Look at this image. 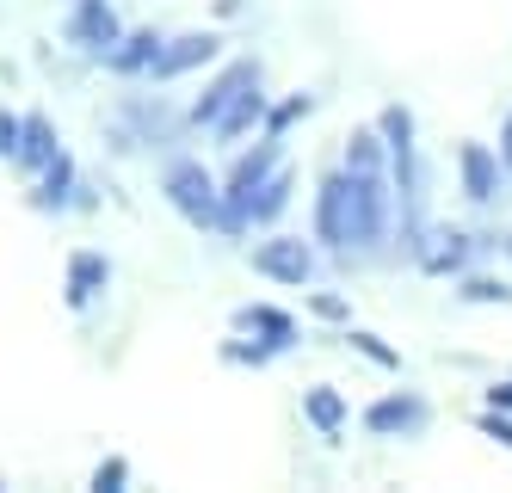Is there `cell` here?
I'll use <instances>...</instances> for the list:
<instances>
[{"label": "cell", "mask_w": 512, "mask_h": 493, "mask_svg": "<svg viewBox=\"0 0 512 493\" xmlns=\"http://www.w3.org/2000/svg\"><path fill=\"white\" fill-rule=\"evenodd\" d=\"M161 185H167V204L186 216L192 229H216V222H223V192H216V179L198 161H173Z\"/></svg>", "instance_id": "cell-1"}, {"label": "cell", "mask_w": 512, "mask_h": 493, "mask_svg": "<svg viewBox=\"0 0 512 493\" xmlns=\"http://www.w3.org/2000/svg\"><path fill=\"white\" fill-rule=\"evenodd\" d=\"M352 222H358V198H352V173H334L321 185V198H315V235L321 247H352Z\"/></svg>", "instance_id": "cell-2"}, {"label": "cell", "mask_w": 512, "mask_h": 493, "mask_svg": "<svg viewBox=\"0 0 512 493\" xmlns=\"http://www.w3.org/2000/svg\"><path fill=\"white\" fill-rule=\"evenodd\" d=\"M272 167H278V136L266 130V142H260V148H247V155L229 167V179H223V204H229V222H241V216H247V198H253V185H260Z\"/></svg>", "instance_id": "cell-3"}, {"label": "cell", "mask_w": 512, "mask_h": 493, "mask_svg": "<svg viewBox=\"0 0 512 493\" xmlns=\"http://www.w3.org/2000/svg\"><path fill=\"white\" fill-rule=\"evenodd\" d=\"M352 198H358L352 247H377L389 235V185H383V173H352Z\"/></svg>", "instance_id": "cell-4"}, {"label": "cell", "mask_w": 512, "mask_h": 493, "mask_svg": "<svg viewBox=\"0 0 512 493\" xmlns=\"http://www.w3.org/2000/svg\"><path fill=\"white\" fill-rule=\"evenodd\" d=\"M253 87H260V62H253V56H241V62H229V68L210 81V93L192 105V118H198V124H216V118H223V111H229L241 93H253Z\"/></svg>", "instance_id": "cell-5"}, {"label": "cell", "mask_w": 512, "mask_h": 493, "mask_svg": "<svg viewBox=\"0 0 512 493\" xmlns=\"http://www.w3.org/2000/svg\"><path fill=\"white\" fill-rule=\"evenodd\" d=\"M253 265H260L266 278H278V284H309L315 253H309V241H297V235H272L266 247H253Z\"/></svg>", "instance_id": "cell-6"}, {"label": "cell", "mask_w": 512, "mask_h": 493, "mask_svg": "<svg viewBox=\"0 0 512 493\" xmlns=\"http://www.w3.org/2000/svg\"><path fill=\"white\" fill-rule=\"evenodd\" d=\"M68 44L112 50V44H118V13H112V0H75V13H68Z\"/></svg>", "instance_id": "cell-7"}, {"label": "cell", "mask_w": 512, "mask_h": 493, "mask_svg": "<svg viewBox=\"0 0 512 493\" xmlns=\"http://www.w3.org/2000/svg\"><path fill=\"white\" fill-rule=\"evenodd\" d=\"M210 56H216V37H210V31H192V37H173V44H161L155 62H149V74H155V81H173V74H192V68L210 62Z\"/></svg>", "instance_id": "cell-8"}, {"label": "cell", "mask_w": 512, "mask_h": 493, "mask_svg": "<svg viewBox=\"0 0 512 493\" xmlns=\"http://www.w3.org/2000/svg\"><path fill=\"white\" fill-rule=\"evenodd\" d=\"M13 161H19L25 173H38V167H50V161H56V130H50L44 111H31V118L19 124V148H13Z\"/></svg>", "instance_id": "cell-9"}, {"label": "cell", "mask_w": 512, "mask_h": 493, "mask_svg": "<svg viewBox=\"0 0 512 493\" xmlns=\"http://www.w3.org/2000/svg\"><path fill=\"white\" fill-rule=\"evenodd\" d=\"M364 426H371V432H383V438H389V432H408V438H414V432L426 426V401H414V395L377 401L371 413H364Z\"/></svg>", "instance_id": "cell-10"}, {"label": "cell", "mask_w": 512, "mask_h": 493, "mask_svg": "<svg viewBox=\"0 0 512 493\" xmlns=\"http://www.w3.org/2000/svg\"><path fill=\"white\" fill-rule=\"evenodd\" d=\"M457 167H463V179H469V198H475V204H494V192H500V161L488 155V148H482V142H463Z\"/></svg>", "instance_id": "cell-11"}, {"label": "cell", "mask_w": 512, "mask_h": 493, "mask_svg": "<svg viewBox=\"0 0 512 493\" xmlns=\"http://www.w3.org/2000/svg\"><path fill=\"white\" fill-rule=\"evenodd\" d=\"M389 167V142L377 130H352V148H346V173H383Z\"/></svg>", "instance_id": "cell-12"}, {"label": "cell", "mask_w": 512, "mask_h": 493, "mask_svg": "<svg viewBox=\"0 0 512 493\" xmlns=\"http://www.w3.org/2000/svg\"><path fill=\"white\" fill-rule=\"evenodd\" d=\"M68 185H75V161L56 155V161L44 167V185H38V198H31V204H38V210H62V204H68Z\"/></svg>", "instance_id": "cell-13"}, {"label": "cell", "mask_w": 512, "mask_h": 493, "mask_svg": "<svg viewBox=\"0 0 512 493\" xmlns=\"http://www.w3.org/2000/svg\"><path fill=\"white\" fill-rule=\"evenodd\" d=\"M155 50H161V37H155V31H136L124 50H105V62H112L118 74H136V68H149V62H155Z\"/></svg>", "instance_id": "cell-14"}, {"label": "cell", "mask_w": 512, "mask_h": 493, "mask_svg": "<svg viewBox=\"0 0 512 493\" xmlns=\"http://www.w3.org/2000/svg\"><path fill=\"white\" fill-rule=\"evenodd\" d=\"M235 327L272 333V346H290V339H297V321H290V315H278V309H241V315H235Z\"/></svg>", "instance_id": "cell-15"}, {"label": "cell", "mask_w": 512, "mask_h": 493, "mask_svg": "<svg viewBox=\"0 0 512 493\" xmlns=\"http://www.w3.org/2000/svg\"><path fill=\"white\" fill-rule=\"evenodd\" d=\"M260 111H266V93H260V87H253V93H241V99L223 111V118H216V136H223V142H229V136H241L253 118H260Z\"/></svg>", "instance_id": "cell-16"}, {"label": "cell", "mask_w": 512, "mask_h": 493, "mask_svg": "<svg viewBox=\"0 0 512 493\" xmlns=\"http://www.w3.org/2000/svg\"><path fill=\"white\" fill-rule=\"evenodd\" d=\"M290 204V173H278V179H260V185H253V198H247V216H278Z\"/></svg>", "instance_id": "cell-17"}, {"label": "cell", "mask_w": 512, "mask_h": 493, "mask_svg": "<svg viewBox=\"0 0 512 493\" xmlns=\"http://www.w3.org/2000/svg\"><path fill=\"white\" fill-rule=\"evenodd\" d=\"M99 284H105V259H87V253H81L75 265H68V302H75V309H81Z\"/></svg>", "instance_id": "cell-18"}, {"label": "cell", "mask_w": 512, "mask_h": 493, "mask_svg": "<svg viewBox=\"0 0 512 493\" xmlns=\"http://www.w3.org/2000/svg\"><path fill=\"white\" fill-rule=\"evenodd\" d=\"M309 420H321V432L334 438V432L346 426V407H340V395H334V389H309Z\"/></svg>", "instance_id": "cell-19"}, {"label": "cell", "mask_w": 512, "mask_h": 493, "mask_svg": "<svg viewBox=\"0 0 512 493\" xmlns=\"http://www.w3.org/2000/svg\"><path fill=\"white\" fill-rule=\"evenodd\" d=\"M438 241H445V247H426V253H420L426 272H451V265L469 259V241H463V235H438Z\"/></svg>", "instance_id": "cell-20"}, {"label": "cell", "mask_w": 512, "mask_h": 493, "mask_svg": "<svg viewBox=\"0 0 512 493\" xmlns=\"http://www.w3.org/2000/svg\"><path fill=\"white\" fill-rule=\"evenodd\" d=\"M463 296H469V302H512V290L494 284V278H463Z\"/></svg>", "instance_id": "cell-21"}, {"label": "cell", "mask_w": 512, "mask_h": 493, "mask_svg": "<svg viewBox=\"0 0 512 493\" xmlns=\"http://www.w3.org/2000/svg\"><path fill=\"white\" fill-rule=\"evenodd\" d=\"M124 475H130V469H124V457H112V463H99L93 487H99V493H112V487H124Z\"/></svg>", "instance_id": "cell-22"}, {"label": "cell", "mask_w": 512, "mask_h": 493, "mask_svg": "<svg viewBox=\"0 0 512 493\" xmlns=\"http://www.w3.org/2000/svg\"><path fill=\"white\" fill-rule=\"evenodd\" d=\"M13 148H19V118L0 111V161H13Z\"/></svg>", "instance_id": "cell-23"}, {"label": "cell", "mask_w": 512, "mask_h": 493, "mask_svg": "<svg viewBox=\"0 0 512 493\" xmlns=\"http://www.w3.org/2000/svg\"><path fill=\"white\" fill-rule=\"evenodd\" d=\"M352 346H358V352H371V358H377V364H389V370L401 364V358H395L389 346H377V339H371V333H352Z\"/></svg>", "instance_id": "cell-24"}, {"label": "cell", "mask_w": 512, "mask_h": 493, "mask_svg": "<svg viewBox=\"0 0 512 493\" xmlns=\"http://www.w3.org/2000/svg\"><path fill=\"white\" fill-rule=\"evenodd\" d=\"M500 167L512 173V111H506V124H500Z\"/></svg>", "instance_id": "cell-25"}, {"label": "cell", "mask_w": 512, "mask_h": 493, "mask_svg": "<svg viewBox=\"0 0 512 493\" xmlns=\"http://www.w3.org/2000/svg\"><path fill=\"white\" fill-rule=\"evenodd\" d=\"M482 426H488V432H494L500 444H512V420H494V413H488V420H482Z\"/></svg>", "instance_id": "cell-26"}, {"label": "cell", "mask_w": 512, "mask_h": 493, "mask_svg": "<svg viewBox=\"0 0 512 493\" xmlns=\"http://www.w3.org/2000/svg\"><path fill=\"white\" fill-rule=\"evenodd\" d=\"M494 407H512V383H506V389H494Z\"/></svg>", "instance_id": "cell-27"}, {"label": "cell", "mask_w": 512, "mask_h": 493, "mask_svg": "<svg viewBox=\"0 0 512 493\" xmlns=\"http://www.w3.org/2000/svg\"><path fill=\"white\" fill-rule=\"evenodd\" d=\"M506 253H512V235H506Z\"/></svg>", "instance_id": "cell-28"}]
</instances>
